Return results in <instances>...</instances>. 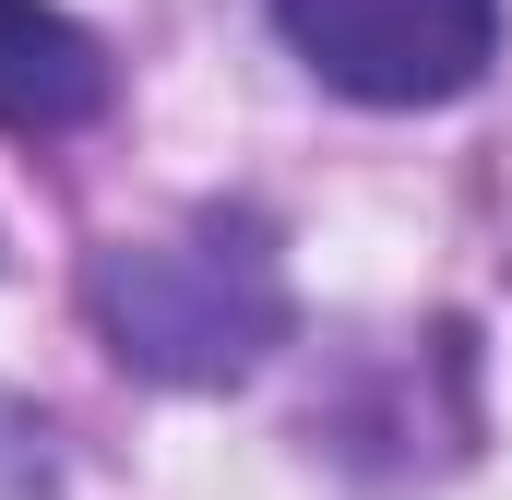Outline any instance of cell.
<instances>
[{
	"label": "cell",
	"instance_id": "1",
	"mask_svg": "<svg viewBox=\"0 0 512 500\" xmlns=\"http://www.w3.org/2000/svg\"><path fill=\"white\" fill-rule=\"evenodd\" d=\"M96 322L131 370L155 381H239L286 334V262H274V227L262 215H179L155 239L96 250Z\"/></svg>",
	"mask_w": 512,
	"mask_h": 500
},
{
	"label": "cell",
	"instance_id": "2",
	"mask_svg": "<svg viewBox=\"0 0 512 500\" xmlns=\"http://www.w3.org/2000/svg\"><path fill=\"white\" fill-rule=\"evenodd\" d=\"M274 24L358 108H441L501 60V0H274Z\"/></svg>",
	"mask_w": 512,
	"mask_h": 500
},
{
	"label": "cell",
	"instance_id": "3",
	"mask_svg": "<svg viewBox=\"0 0 512 500\" xmlns=\"http://www.w3.org/2000/svg\"><path fill=\"white\" fill-rule=\"evenodd\" d=\"M96 96H108L96 36L48 0H0V131H72L96 120Z\"/></svg>",
	"mask_w": 512,
	"mask_h": 500
},
{
	"label": "cell",
	"instance_id": "4",
	"mask_svg": "<svg viewBox=\"0 0 512 500\" xmlns=\"http://www.w3.org/2000/svg\"><path fill=\"white\" fill-rule=\"evenodd\" d=\"M0 500H60V477H48V429L12 417V405H0Z\"/></svg>",
	"mask_w": 512,
	"mask_h": 500
}]
</instances>
